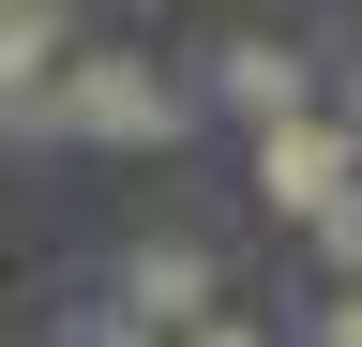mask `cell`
<instances>
[{
  "label": "cell",
  "instance_id": "obj_5",
  "mask_svg": "<svg viewBox=\"0 0 362 347\" xmlns=\"http://www.w3.org/2000/svg\"><path fill=\"white\" fill-rule=\"evenodd\" d=\"M61 76H76V46H61V0H0V91H16V136L61 106Z\"/></svg>",
  "mask_w": 362,
  "mask_h": 347
},
{
  "label": "cell",
  "instance_id": "obj_2",
  "mask_svg": "<svg viewBox=\"0 0 362 347\" xmlns=\"http://www.w3.org/2000/svg\"><path fill=\"white\" fill-rule=\"evenodd\" d=\"M257 196L287 211V227L347 211V196H362V121H347V106H302V121H272V136H257Z\"/></svg>",
  "mask_w": 362,
  "mask_h": 347
},
{
  "label": "cell",
  "instance_id": "obj_7",
  "mask_svg": "<svg viewBox=\"0 0 362 347\" xmlns=\"http://www.w3.org/2000/svg\"><path fill=\"white\" fill-rule=\"evenodd\" d=\"M61 347H166V332H151V317H121V302H76Z\"/></svg>",
  "mask_w": 362,
  "mask_h": 347
},
{
  "label": "cell",
  "instance_id": "obj_3",
  "mask_svg": "<svg viewBox=\"0 0 362 347\" xmlns=\"http://www.w3.org/2000/svg\"><path fill=\"white\" fill-rule=\"evenodd\" d=\"M121 317H151L166 347H181V332H211V317H226V257H211V242H181V227H151V242L121 257Z\"/></svg>",
  "mask_w": 362,
  "mask_h": 347
},
{
  "label": "cell",
  "instance_id": "obj_8",
  "mask_svg": "<svg viewBox=\"0 0 362 347\" xmlns=\"http://www.w3.org/2000/svg\"><path fill=\"white\" fill-rule=\"evenodd\" d=\"M302 347H362V287H332V302H317V317H302Z\"/></svg>",
  "mask_w": 362,
  "mask_h": 347
},
{
  "label": "cell",
  "instance_id": "obj_1",
  "mask_svg": "<svg viewBox=\"0 0 362 347\" xmlns=\"http://www.w3.org/2000/svg\"><path fill=\"white\" fill-rule=\"evenodd\" d=\"M197 106H211V91H181V76H151L136 46H76L61 106H45L30 136H90V151H181V136H197Z\"/></svg>",
  "mask_w": 362,
  "mask_h": 347
},
{
  "label": "cell",
  "instance_id": "obj_4",
  "mask_svg": "<svg viewBox=\"0 0 362 347\" xmlns=\"http://www.w3.org/2000/svg\"><path fill=\"white\" fill-rule=\"evenodd\" d=\"M211 106L272 136V121H302V106H332V91H317V61H302V46H272V30H242V46L211 61Z\"/></svg>",
  "mask_w": 362,
  "mask_h": 347
},
{
  "label": "cell",
  "instance_id": "obj_6",
  "mask_svg": "<svg viewBox=\"0 0 362 347\" xmlns=\"http://www.w3.org/2000/svg\"><path fill=\"white\" fill-rule=\"evenodd\" d=\"M302 242H317V272H332V287H362V196H347V211H317Z\"/></svg>",
  "mask_w": 362,
  "mask_h": 347
},
{
  "label": "cell",
  "instance_id": "obj_9",
  "mask_svg": "<svg viewBox=\"0 0 362 347\" xmlns=\"http://www.w3.org/2000/svg\"><path fill=\"white\" fill-rule=\"evenodd\" d=\"M181 347H272V332L257 317H211V332H181Z\"/></svg>",
  "mask_w": 362,
  "mask_h": 347
}]
</instances>
